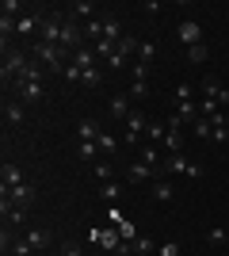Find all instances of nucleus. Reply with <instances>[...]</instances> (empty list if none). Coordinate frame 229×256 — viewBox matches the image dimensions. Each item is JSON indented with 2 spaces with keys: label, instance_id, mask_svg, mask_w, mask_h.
Listing matches in <instances>:
<instances>
[{
  "label": "nucleus",
  "instance_id": "37998d69",
  "mask_svg": "<svg viewBox=\"0 0 229 256\" xmlns=\"http://www.w3.org/2000/svg\"><path fill=\"white\" fill-rule=\"evenodd\" d=\"M107 65H111V69H122V65H126V58H122V54L115 50V54H111V58H107Z\"/></svg>",
  "mask_w": 229,
  "mask_h": 256
},
{
  "label": "nucleus",
  "instance_id": "58836bf2",
  "mask_svg": "<svg viewBox=\"0 0 229 256\" xmlns=\"http://www.w3.org/2000/svg\"><path fill=\"white\" fill-rule=\"evenodd\" d=\"M157 256H180V241H164V245L157 248Z\"/></svg>",
  "mask_w": 229,
  "mask_h": 256
},
{
  "label": "nucleus",
  "instance_id": "5701e85b",
  "mask_svg": "<svg viewBox=\"0 0 229 256\" xmlns=\"http://www.w3.org/2000/svg\"><path fill=\"white\" fill-rule=\"evenodd\" d=\"M176 118H180L184 126H191V122L199 118V104H191V100H187V104H180V107H176Z\"/></svg>",
  "mask_w": 229,
  "mask_h": 256
},
{
  "label": "nucleus",
  "instance_id": "79ce46f5",
  "mask_svg": "<svg viewBox=\"0 0 229 256\" xmlns=\"http://www.w3.org/2000/svg\"><path fill=\"white\" fill-rule=\"evenodd\" d=\"M187 100H191V88L180 84V88H176V104H187Z\"/></svg>",
  "mask_w": 229,
  "mask_h": 256
},
{
  "label": "nucleus",
  "instance_id": "a19ab883",
  "mask_svg": "<svg viewBox=\"0 0 229 256\" xmlns=\"http://www.w3.org/2000/svg\"><path fill=\"white\" fill-rule=\"evenodd\" d=\"M92 172H96V180H99V184H107V180H111V164H96Z\"/></svg>",
  "mask_w": 229,
  "mask_h": 256
},
{
  "label": "nucleus",
  "instance_id": "c9c22d12",
  "mask_svg": "<svg viewBox=\"0 0 229 256\" xmlns=\"http://www.w3.org/2000/svg\"><path fill=\"white\" fill-rule=\"evenodd\" d=\"M103 84V73H99V69H88L84 73V88H99Z\"/></svg>",
  "mask_w": 229,
  "mask_h": 256
},
{
  "label": "nucleus",
  "instance_id": "6ab92c4d",
  "mask_svg": "<svg viewBox=\"0 0 229 256\" xmlns=\"http://www.w3.org/2000/svg\"><path fill=\"white\" fill-rule=\"evenodd\" d=\"M99 134H103V130H99L92 118H80V126H76V142H99Z\"/></svg>",
  "mask_w": 229,
  "mask_h": 256
},
{
  "label": "nucleus",
  "instance_id": "20e7f679",
  "mask_svg": "<svg viewBox=\"0 0 229 256\" xmlns=\"http://www.w3.org/2000/svg\"><path fill=\"white\" fill-rule=\"evenodd\" d=\"M23 69H27V58H23V54H15V50L4 54V65H0V76H4V84H15Z\"/></svg>",
  "mask_w": 229,
  "mask_h": 256
},
{
  "label": "nucleus",
  "instance_id": "b1692460",
  "mask_svg": "<svg viewBox=\"0 0 229 256\" xmlns=\"http://www.w3.org/2000/svg\"><path fill=\"white\" fill-rule=\"evenodd\" d=\"M19 184H27L23 168L19 164H4V188H19Z\"/></svg>",
  "mask_w": 229,
  "mask_h": 256
},
{
  "label": "nucleus",
  "instance_id": "7ed1b4c3",
  "mask_svg": "<svg viewBox=\"0 0 229 256\" xmlns=\"http://www.w3.org/2000/svg\"><path fill=\"white\" fill-rule=\"evenodd\" d=\"M61 27H65V16H57V12H50L42 20V31H38V42L42 46H61Z\"/></svg>",
  "mask_w": 229,
  "mask_h": 256
},
{
  "label": "nucleus",
  "instance_id": "423d86ee",
  "mask_svg": "<svg viewBox=\"0 0 229 256\" xmlns=\"http://www.w3.org/2000/svg\"><path fill=\"white\" fill-rule=\"evenodd\" d=\"M164 126H168V134H164V150H168V153H184V122L172 115Z\"/></svg>",
  "mask_w": 229,
  "mask_h": 256
},
{
  "label": "nucleus",
  "instance_id": "aec40b11",
  "mask_svg": "<svg viewBox=\"0 0 229 256\" xmlns=\"http://www.w3.org/2000/svg\"><path fill=\"white\" fill-rule=\"evenodd\" d=\"M4 118H8L11 126H23L27 111H23V104H19V100H8V104H4Z\"/></svg>",
  "mask_w": 229,
  "mask_h": 256
},
{
  "label": "nucleus",
  "instance_id": "6e6552de",
  "mask_svg": "<svg viewBox=\"0 0 229 256\" xmlns=\"http://www.w3.org/2000/svg\"><path fill=\"white\" fill-rule=\"evenodd\" d=\"M134 80H130V96L134 100H149V65H134Z\"/></svg>",
  "mask_w": 229,
  "mask_h": 256
},
{
  "label": "nucleus",
  "instance_id": "2f4dec72",
  "mask_svg": "<svg viewBox=\"0 0 229 256\" xmlns=\"http://www.w3.org/2000/svg\"><path fill=\"white\" fill-rule=\"evenodd\" d=\"M96 146H99L103 153H115V150H119V138H115V134H99V142H96Z\"/></svg>",
  "mask_w": 229,
  "mask_h": 256
},
{
  "label": "nucleus",
  "instance_id": "ddd939ff",
  "mask_svg": "<svg viewBox=\"0 0 229 256\" xmlns=\"http://www.w3.org/2000/svg\"><path fill=\"white\" fill-rule=\"evenodd\" d=\"M122 38H126V34H122V23L115 20V16H103V38H99V42H115L119 46Z\"/></svg>",
  "mask_w": 229,
  "mask_h": 256
},
{
  "label": "nucleus",
  "instance_id": "f3484780",
  "mask_svg": "<svg viewBox=\"0 0 229 256\" xmlns=\"http://www.w3.org/2000/svg\"><path fill=\"white\" fill-rule=\"evenodd\" d=\"M23 241H27L34 252H42V248H50V241H54V237H50V230H27V237H23Z\"/></svg>",
  "mask_w": 229,
  "mask_h": 256
},
{
  "label": "nucleus",
  "instance_id": "ea45409f",
  "mask_svg": "<svg viewBox=\"0 0 229 256\" xmlns=\"http://www.w3.org/2000/svg\"><path fill=\"white\" fill-rule=\"evenodd\" d=\"M4 222H11V226H23V222H27V210H23V206H15V210H11L8 218H4Z\"/></svg>",
  "mask_w": 229,
  "mask_h": 256
},
{
  "label": "nucleus",
  "instance_id": "393cba45",
  "mask_svg": "<svg viewBox=\"0 0 229 256\" xmlns=\"http://www.w3.org/2000/svg\"><path fill=\"white\" fill-rule=\"evenodd\" d=\"M76 153H80V160H88V164L99 160V146L96 142H76Z\"/></svg>",
  "mask_w": 229,
  "mask_h": 256
},
{
  "label": "nucleus",
  "instance_id": "f8f14e48",
  "mask_svg": "<svg viewBox=\"0 0 229 256\" xmlns=\"http://www.w3.org/2000/svg\"><path fill=\"white\" fill-rule=\"evenodd\" d=\"M176 34H180V42H187V46H199V42H203V27H199L195 20H184L180 27H176Z\"/></svg>",
  "mask_w": 229,
  "mask_h": 256
},
{
  "label": "nucleus",
  "instance_id": "c756f323",
  "mask_svg": "<svg viewBox=\"0 0 229 256\" xmlns=\"http://www.w3.org/2000/svg\"><path fill=\"white\" fill-rule=\"evenodd\" d=\"M164 134H168V126H161V122H149V126H145V142H149V146H161Z\"/></svg>",
  "mask_w": 229,
  "mask_h": 256
},
{
  "label": "nucleus",
  "instance_id": "4c0bfd02",
  "mask_svg": "<svg viewBox=\"0 0 229 256\" xmlns=\"http://www.w3.org/2000/svg\"><path fill=\"white\" fill-rule=\"evenodd\" d=\"M11 256H34V248L27 241H11Z\"/></svg>",
  "mask_w": 229,
  "mask_h": 256
},
{
  "label": "nucleus",
  "instance_id": "f257e3e1",
  "mask_svg": "<svg viewBox=\"0 0 229 256\" xmlns=\"http://www.w3.org/2000/svg\"><path fill=\"white\" fill-rule=\"evenodd\" d=\"M69 58H73V54H69V50H61V46H42V42H34V62L50 65L54 73H65Z\"/></svg>",
  "mask_w": 229,
  "mask_h": 256
},
{
  "label": "nucleus",
  "instance_id": "cd10ccee",
  "mask_svg": "<svg viewBox=\"0 0 229 256\" xmlns=\"http://www.w3.org/2000/svg\"><path fill=\"white\" fill-rule=\"evenodd\" d=\"M130 248H134V256H153V252H157V245H153V237H145V234L138 237V241H134Z\"/></svg>",
  "mask_w": 229,
  "mask_h": 256
},
{
  "label": "nucleus",
  "instance_id": "1a4fd4ad",
  "mask_svg": "<svg viewBox=\"0 0 229 256\" xmlns=\"http://www.w3.org/2000/svg\"><path fill=\"white\" fill-rule=\"evenodd\" d=\"M145 126H149V118H145L142 111H130V118H126V142L138 146V142L145 138Z\"/></svg>",
  "mask_w": 229,
  "mask_h": 256
},
{
  "label": "nucleus",
  "instance_id": "a211bd4d",
  "mask_svg": "<svg viewBox=\"0 0 229 256\" xmlns=\"http://www.w3.org/2000/svg\"><path fill=\"white\" fill-rule=\"evenodd\" d=\"M69 16H73V20H96V4H92V0H76V4H69Z\"/></svg>",
  "mask_w": 229,
  "mask_h": 256
},
{
  "label": "nucleus",
  "instance_id": "c85d7f7f",
  "mask_svg": "<svg viewBox=\"0 0 229 256\" xmlns=\"http://www.w3.org/2000/svg\"><path fill=\"white\" fill-rule=\"evenodd\" d=\"M191 134H195V138H214V126H210V118L199 115L195 122H191Z\"/></svg>",
  "mask_w": 229,
  "mask_h": 256
},
{
  "label": "nucleus",
  "instance_id": "c03bdc74",
  "mask_svg": "<svg viewBox=\"0 0 229 256\" xmlns=\"http://www.w3.org/2000/svg\"><path fill=\"white\" fill-rule=\"evenodd\" d=\"M226 130H229V111H226Z\"/></svg>",
  "mask_w": 229,
  "mask_h": 256
},
{
  "label": "nucleus",
  "instance_id": "39448f33",
  "mask_svg": "<svg viewBox=\"0 0 229 256\" xmlns=\"http://www.w3.org/2000/svg\"><path fill=\"white\" fill-rule=\"evenodd\" d=\"M88 241H92V245H99V248H111V252H119L122 245H126V241H122L119 237V230H88Z\"/></svg>",
  "mask_w": 229,
  "mask_h": 256
},
{
  "label": "nucleus",
  "instance_id": "9b49d317",
  "mask_svg": "<svg viewBox=\"0 0 229 256\" xmlns=\"http://www.w3.org/2000/svg\"><path fill=\"white\" fill-rule=\"evenodd\" d=\"M149 195L157 199V203H172V199H176V188H172V180H168V176H157V180H153V188H149Z\"/></svg>",
  "mask_w": 229,
  "mask_h": 256
},
{
  "label": "nucleus",
  "instance_id": "dca6fc26",
  "mask_svg": "<svg viewBox=\"0 0 229 256\" xmlns=\"http://www.w3.org/2000/svg\"><path fill=\"white\" fill-rule=\"evenodd\" d=\"M15 92H19V100H23V104H38V100L46 96L42 80H31V84H19V88H15Z\"/></svg>",
  "mask_w": 229,
  "mask_h": 256
},
{
  "label": "nucleus",
  "instance_id": "4be33fe9",
  "mask_svg": "<svg viewBox=\"0 0 229 256\" xmlns=\"http://www.w3.org/2000/svg\"><path fill=\"white\" fill-rule=\"evenodd\" d=\"M107 111H111L115 118H130V96H111Z\"/></svg>",
  "mask_w": 229,
  "mask_h": 256
},
{
  "label": "nucleus",
  "instance_id": "e433bc0d",
  "mask_svg": "<svg viewBox=\"0 0 229 256\" xmlns=\"http://www.w3.org/2000/svg\"><path fill=\"white\" fill-rule=\"evenodd\" d=\"M0 12L15 20V16H19V12H23V4H19V0H4V4H0Z\"/></svg>",
  "mask_w": 229,
  "mask_h": 256
},
{
  "label": "nucleus",
  "instance_id": "bb28decb",
  "mask_svg": "<svg viewBox=\"0 0 229 256\" xmlns=\"http://www.w3.org/2000/svg\"><path fill=\"white\" fill-rule=\"evenodd\" d=\"M99 195H103V199H107V203L115 206V203H119V199H122V184H119V180H107V184H103V192H99Z\"/></svg>",
  "mask_w": 229,
  "mask_h": 256
},
{
  "label": "nucleus",
  "instance_id": "412c9836",
  "mask_svg": "<svg viewBox=\"0 0 229 256\" xmlns=\"http://www.w3.org/2000/svg\"><path fill=\"white\" fill-rule=\"evenodd\" d=\"M138 160L161 172V164H164V160H161V146H149V142H145V146H142V157H138Z\"/></svg>",
  "mask_w": 229,
  "mask_h": 256
},
{
  "label": "nucleus",
  "instance_id": "f03ea898",
  "mask_svg": "<svg viewBox=\"0 0 229 256\" xmlns=\"http://www.w3.org/2000/svg\"><path fill=\"white\" fill-rule=\"evenodd\" d=\"M172 172H180V176H187V180H199V176H203V168H199V164H191L184 153H168V157H164L161 176H172Z\"/></svg>",
  "mask_w": 229,
  "mask_h": 256
},
{
  "label": "nucleus",
  "instance_id": "0eeeda50",
  "mask_svg": "<svg viewBox=\"0 0 229 256\" xmlns=\"http://www.w3.org/2000/svg\"><path fill=\"white\" fill-rule=\"evenodd\" d=\"M42 20L46 16H38V12H23L15 20V38H31L34 31H42Z\"/></svg>",
  "mask_w": 229,
  "mask_h": 256
},
{
  "label": "nucleus",
  "instance_id": "a878e982",
  "mask_svg": "<svg viewBox=\"0 0 229 256\" xmlns=\"http://www.w3.org/2000/svg\"><path fill=\"white\" fill-rule=\"evenodd\" d=\"M138 46H142V38H134V34H126V38H122V42L115 46V50H119L122 58H138Z\"/></svg>",
  "mask_w": 229,
  "mask_h": 256
},
{
  "label": "nucleus",
  "instance_id": "2eb2a0df",
  "mask_svg": "<svg viewBox=\"0 0 229 256\" xmlns=\"http://www.w3.org/2000/svg\"><path fill=\"white\" fill-rule=\"evenodd\" d=\"M157 176H161V172L149 168V164H142V160L130 164V172H126V180H130V184H149V180H157Z\"/></svg>",
  "mask_w": 229,
  "mask_h": 256
},
{
  "label": "nucleus",
  "instance_id": "7c9ffc66",
  "mask_svg": "<svg viewBox=\"0 0 229 256\" xmlns=\"http://www.w3.org/2000/svg\"><path fill=\"white\" fill-rule=\"evenodd\" d=\"M153 58H157V46H153V42H142V46H138V65H149Z\"/></svg>",
  "mask_w": 229,
  "mask_h": 256
},
{
  "label": "nucleus",
  "instance_id": "9d476101",
  "mask_svg": "<svg viewBox=\"0 0 229 256\" xmlns=\"http://www.w3.org/2000/svg\"><path fill=\"white\" fill-rule=\"evenodd\" d=\"M69 62L80 69V73H88V69H99V58H96V46H80V50H73V58Z\"/></svg>",
  "mask_w": 229,
  "mask_h": 256
},
{
  "label": "nucleus",
  "instance_id": "4468645a",
  "mask_svg": "<svg viewBox=\"0 0 229 256\" xmlns=\"http://www.w3.org/2000/svg\"><path fill=\"white\" fill-rule=\"evenodd\" d=\"M8 192H11V203L23 206V210H27V206L34 203V195H38V192H34V184H19V188H8Z\"/></svg>",
  "mask_w": 229,
  "mask_h": 256
},
{
  "label": "nucleus",
  "instance_id": "f704fd0d",
  "mask_svg": "<svg viewBox=\"0 0 229 256\" xmlns=\"http://www.w3.org/2000/svg\"><path fill=\"white\" fill-rule=\"evenodd\" d=\"M207 42H199V46H187V58H191V62H207Z\"/></svg>",
  "mask_w": 229,
  "mask_h": 256
},
{
  "label": "nucleus",
  "instance_id": "72a5a7b5",
  "mask_svg": "<svg viewBox=\"0 0 229 256\" xmlns=\"http://www.w3.org/2000/svg\"><path fill=\"white\" fill-rule=\"evenodd\" d=\"M207 241H210V245H222V241H229V230L214 226V230H207Z\"/></svg>",
  "mask_w": 229,
  "mask_h": 256
},
{
  "label": "nucleus",
  "instance_id": "473e14b6",
  "mask_svg": "<svg viewBox=\"0 0 229 256\" xmlns=\"http://www.w3.org/2000/svg\"><path fill=\"white\" fill-rule=\"evenodd\" d=\"M61 76H65L69 84H84V73H80V69H76V65H73V62H69V65H65V73H61Z\"/></svg>",
  "mask_w": 229,
  "mask_h": 256
}]
</instances>
